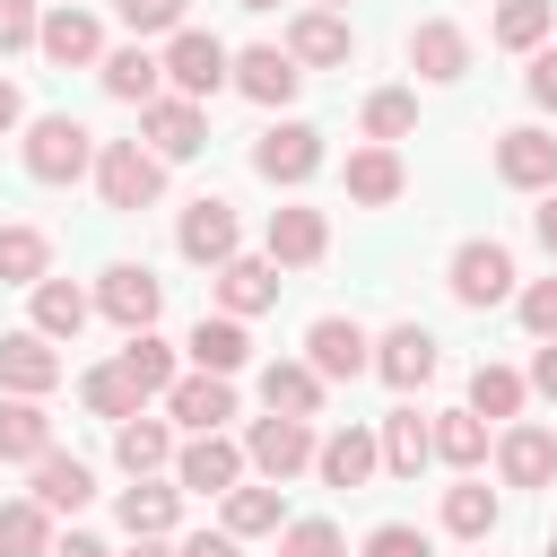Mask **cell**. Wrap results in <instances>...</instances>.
Instances as JSON below:
<instances>
[{
  "mask_svg": "<svg viewBox=\"0 0 557 557\" xmlns=\"http://www.w3.org/2000/svg\"><path fill=\"white\" fill-rule=\"evenodd\" d=\"M96 191H104V209L139 218V209L165 191V157L139 148V139H104V148H96Z\"/></svg>",
  "mask_w": 557,
  "mask_h": 557,
  "instance_id": "6da1fadb",
  "label": "cell"
},
{
  "mask_svg": "<svg viewBox=\"0 0 557 557\" xmlns=\"http://www.w3.org/2000/svg\"><path fill=\"white\" fill-rule=\"evenodd\" d=\"M87 165H96V131L87 122H70V113L26 122V174L35 183H78Z\"/></svg>",
  "mask_w": 557,
  "mask_h": 557,
  "instance_id": "7a4b0ae2",
  "label": "cell"
},
{
  "mask_svg": "<svg viewBox=\"0 0 557 557\" xmlns=\"http://www.w3.org/2000/svg\"><path fill=\"white\" fill-rule=\"evenodd\" d=\"M165 78H174V96H218L226 78H235V52L209 35V26H174V44H165Z\"/></svg>",
  "mask_w": 557,
  "mask_h": 557,
  "instance_id": "3957f363",
  "label": "cell"
},
{
  "mask_svg": "<svg viewBox=\"0 0 557 557\" xmlns=\"http://www.w3.org/2000/svg\"><path fill=\"white\" fill-rule=\"evenodd\" d=\"M313 418H287V409H270V418H252V435H244V461L261 470V479H296L305 461H313Z\"/></svg>",
  "mask_w": 557,
  "mask_h": 557,
  "instance_id": "277c9868",
  "label": "cell"
},
{
  "mask_svg": "<svg viewBox=\"0 0 557 557\" xmlns=\"http://www.w3.org/2000/svg\"><path fill=\"white\" fill-rule=\"evenodd\" d=\"M252 174H261V183H313V174H322V131H313V122L261 131V139H252Z\"/></svg>",
  "mask_w": 557,
  "mask_h": 557,
  "instance_id": "5b68a950",
  "label": "cell"
},
{
  "mask_svg": "<svg viewBox=\"0 0 557 557\" xmlns=\"http://www.w3.org/2000/svg\"><path fill=\"white\" fill-rule=\"evenodd\" d=\"M157 305H165V278H157L148 261H113V270H104V287H96V313H104V322H122V331H148V322H157Z\"/></svg>",
  "mask_w": 557,
  "mask_h": 557,
  "instance_id": "8992f818",
  "label": "cell"
},
{
  "mask_svg": "<svg viewBox=\"0 0 557 557\" xmlns=\"http://www.w3.org/2000/svg\"><path fill=\"white\" fill-rule=\"evenodd\" d=\"M305 366H313L322 383H357V374L374 366V339H366L348 313H322V322L305 331Z\"/></svg>",
  "mask_w": 557,
  "mask_h": 557,
  "instance_id": "52a82bcc",
  "label": "cell"
},
{
  "mask_svg": "<svg viewBox=\"0 0 557 557\" xmlns=\"http://www.w3.org/2000/svg\"><path fill=\"white\" fill-rule=\"evenodd\" d=\"M174 244H183V261H200V270H218V261H235V200H218V191H200V200L183 209V226H174Z\"/></svg>",
  "mask_w": 557,
  "mask_h": 557,
  "instance_id": "ba28073f",
  "label": "cell"
},
{
  "mask_svg": "<svg viewBox=\"0 0 557 557\" xmlns=\"http://www.w3.org/2000/svg\"><path fill=\"white\" fill-rule=\"evenodd\" d=\"M444 287H453L461 305H505V296H513V252L479 235V244L453 252V278H444Z\"/></svg>",
  "mask_w": 557,
  "mask_h": 557,
  "instance_id": "9c48e42d",
  "label": "cell"
},
{
  "mask_svg": "<svg viewBox=\"0 0 557 557\" xmlns=\"http://www.w3.org/2000/svg\"><path fill=\"white\" fill-rule=\"evenodd\" d=\"M374 374H383L392 392H418V383L435 374V331H426V322H392V331L374 339Z\"/></svg>",
  "mask_w": 557,
  "mask_h": 557,
  "instance_id": "30bf717a",
  "label": "cell"
},
{
  "mask_svg": "<svg viewBox=\"0 0 557 557\" xmlns=\"http://www.w3.org/2000/svg\"><path fill=\"white\" fill-rule=\"evenodd\" d=\"M235 479H244V444H226V435H191L174 453V487H191V496H226Z\"/></svg>",
  "mask_w": 557,
  "mask_h": 557,
  "instance_id": "8fae6325",
  "label": "cell"
},
{
  "mask_svg": "<svg viewBox=\"0 0 557 557\" xmlns=\"http://www.w3.org/2000/svg\"><path fill=\"white\" fill-rule=\"evenodd\" d=\"M496 174H505L513 191H557V139H548L540 122L505 131V139H496Z\"/></svg>",
  "mask_w": 557,
  "mask_h": 557,
  "instance_id": "7c38bea8",
  "label": "cell"
},
{
  "mask_svg": "<svg viewBox=\"0 0 557 557\" xmlns=\"http://www.w3.org/2000/svg\"><path fill=\"white\" fill-rule=\"evenodd\" d=\"M235 87H244L252 104H287V96L305 87V61H296L287 44H252V52H235Z\"/></svg>",
  "mask_w": 557,
  "mask_h": 557,
  "instance_id": "4fadbf2b",
  "label": "cell"
},
{
  "mask_svg": "<svg viewBox=\"0 0 557 557\" xmlns=\"http://www.w3.org/2000/svg\"><path fill=\"white\" fill-rule=\"evenodd\" d=\"M139 131H148L157 157H200V148H209V122H200L191 96H157V104H139Z\"/></svg>",
  "mask_w": 557,
  "mask_h": 557,
  "instance_id": "5bb4252c",
  "label": "cell"
},
{
  "mask_svg": "<svg viewBox=\"0 0 557 557\" xmlns=\"http://www.w3.org/2000/svg\"><path fill=\"white\" fill-rule=\"evenodd\" d=\"M313 470H322V487H366V479L383 470V435L339 426V435H322V444H313Z\"/></svg>",
  "mask_w": 557,
  "mask_h": 557,
  "instance_id": "9a60e30c",
  "label": "cell"
},
{
  "mask_svg": "<svg viewBox=\"0 0 557 557\" xmlns=\"http://www.w3.org/2000/svg\"><path fill=\"white\" fill-rule=\"evenodd\" d=\"M61 383V357H52V339L44 331H0V392H52Z\"/></svg>",
  "mask_w": 557,
  "mask_h": 557,
  "instance_id": "2e32d148",
  "label": "cell"
},
{
  "mask_svg": "<svg viewBox=\"0 0 557 557\" xmlns=\"http://www.w3.org/2000/svg\"><path fill=\"white\" fill-rule=\"evenodd\" d=\"M287 52H296L305 70H348L357 35H348V17H339V9H305V17L287 26Z\"/></svg>",
  "mask_w": 557,
  "mask_h": 557,
  "instance_id": "e0dca14e",
  "label": "cell"
},
{
  "mask_svg": "<svg viewBox=\"0 0 557 557\" xmlns=\"http://www.w3.org/2000/svg\"><path fill=\"white\" fill-rule=\"evenodd\" d=\"M409 70H418V78H435V87H453V78L470 70V35H461L453 17H426V26H409Z\"/></svg>",
  "mask_w": 557,
  "mask_h": 557,
  "instance_id": "ac0fdd59",
  "label": "cell"
},
{
  "mask_svg": "<svg viewBox=\"0 0 557 557\" xmlns=\"http://www.w3.org/2000/svg\"><path fill=\"white\" fill-rule=\"evenodd\" d=\"M278 305V261H252V252H235V261H218V313H270Z\"/></svg>",
  "mask_w": 557,
  "mask_h": 557,
  "instance_id": "d6986e66",
  "label": "cell"
},
{
  "mask_svg": "<svg viewBox=\"0 0 557 557\" xmlns=\"http://www.w3.org/2000/svg\"><path fill=\"white\" fill-rule=\"evenodd\" d=\"M165 409H174V418H183L191 435H218V426L235 418V383H226V374H174Z\"/></svg>",
  "mask_w": 557,
  "mask_h": 557,
  "instance_id": "ffe728a7",
  "label": "cell"
},
{
  "mask_svg": "<svg viewBox=\"0 0 557 557\" xmlns=\"http://www.w3.org/2000/svg\"><path fill=\"white\" fill-rule=\"evenodd\" d=\"M496 470H505V487H548L557 479V435L548 426H505L496 435Z\"/></svg>",
  "mask_w": 557,
  "mask_h": 557,
  "instance_id": "44dd1931",
  "label": "cell"
},
{
  "mask_svg": "<svg viewBox=\"0 0 557 557\" xmlns=\"http://www.w3.org/2000/svg\"><path fill=\"white\" fill-rule=\"evenodd\" d=\"M44 61H61V70H87V61H104V35H96V17L78 9V0H61L52 17H44Z\"/></svg>",
  "mask_w": 557,
  "mask_h": 557,
  "instance_id": "7402d4cb",
  "label": "cell"
},
{
  "mask_svg": "<svg viewBox=\"0 0 557 557\" xmlns=\"http://www.w3.org/2000/svg\"><path fill=\"white\" fill-rule=\"evenodd\" d=\"M331 252V226H322V209H270V261H287V270H313Z\"/></svg>",
  "mask_w": 557,
  "mask_h": 557,
  "instance_id": "603a6c76",
  "label": "cell"
},
{
  "mask_svg": "<svg viewBox=\"0 0 557 557\" xmlns=\"http://www.w3.org/2000/svg\"><path fill=\"white\" fill-rule=\"evenodd\" d=\"M52 453V418L35 392H9L0 400V461H44Z\"/></svg>",
  "mask_w": 557,
  "mask_h": 557,
  "instance_id": "cb8c5ba5",
  "label": "cell"
},
{
  "mask_svg": "<svg viewBox=\"0 0 557 557\" xmlns=\"http://www.w3.org/2000/svg\"><path fill=\"white\" fill-rule=\"evenodd\" d=\"M104 96L113 104H157V87H165V61L157 52H139V44H122V52H104Z\"/></svg>",
  "mask_w": 557,
  "mask_h": 557,
  "instance_id": "d4e9b609",
  "label": "cell"
},
{
  "mask_svg": "<svg viewBox=\"0 0 557 557\" xmlns=\"http://www.w3.org/2000/svg\"><path fill=\"white\" fill-rule=\"evenodd\" d=\"M183 348H191V366H200V374H235V366L252 357V339H244V322H235V313H200Z\"/></svg>",
  "mask_w": 557,
  "mask_h": 557,
  "instance_id": "484cf974",
  "label": "cell"
},
{
  "mask_svg": "<svg viewBox=\"0 0 557 557\" xmlns=\"http://www.w3.org/2000/svg\"><path fill=\"white\" fill-rule=\"evenodd\" d=\"M87 496H96V470H87L78 453H44V461H35V505H44V513H78Z\"/></svg>",
  "mask_w": 557,
  "mask_h": 557,
  "instance_id": "4316f807",
  "label": "cell"
},
{
  "mask_svg": "<svg viewBox=\"0 0 557 557\" xmlns=\"http://www.w3.org/2000/svg\"><path fill=\"white\" fill-rule=\"evenodd\" d=\"M400 157H392V139H374V148H357L348 157V200H366V209H392L400 200Z\"/></svg>",
  "mask_w": 557,
  "mask_h": 557,
  "instance_id": "83f0119b",
  "label": "cell"
},
{
  "mask_svg": "<svg viewBox=\"0 0 557 557\" xmlns=\"http://www.w3.org/2000/svg\"><path fill=\"white\" fill-rule=\"evenodd\" d=\"M426 461H435V426H426L418 409H392V418H383V470H392V479H418Z\"/></svg>",
  "mask_w": 557,
  "mask_h": 557,
  "instance_id": "f1b7e54d",
  "label": "cell"
},
{
  "mask_svg": "<svg viewBox=\"0 0 557 557\" xmlns=\"http://www.w3.org/2000/svg\"><path fill=\"white\" fill-rule=\"evenodd\" d=\"M26 296H35V331H44V339H78V331H87V313H96L70 278H35Z\"/></svg>",
  "mask_w": 557,
  "mask_h": 557,
  "instance_id": "f546056e",
  "label": "cell"
},
{
  "mask_svg": "<svg viewBox=\"0 0 557 557\" xmlns=\"http://www.w3.org/2000/svg\"><path fill=\"white\" fill-rule=\"evenodd\" d=\"M113 461H122L131 479L165 470V461H174V435H165V418H122V426H113Z\"/></svg>",
  "mask_w": 557,
  "mask_h": 557,
  "instance_id": "4dcf8cb0",
  "label": "cell"
},
{
  "mask_svg": "<svg viewBox=\"0 0 557 557\" xmlns=\"http://www.w3.org/2000/svg\"><path fill=\"white\" fill-rule=\"evenodd\" d=\"M261 400L287 409V418H313V409H322V374L296 366V357H278V366H261Z\"/></svg>",
  "mask_w": 557,
  "mask_h": 557,
  "instance_id": "1f68e13d",
  "label": "cell"
},
{
  "mask_svg": "<svg viewBox=\"0 0 557 557\" xmlns=\"http://www.w3.org/2000/svg\"><path fill=\"white\" fill-rule=\"evenodd\" d=\"M174 496H183V487L131 479V487H122V531H131V540H165V531H174Z\"/></svg>",
  "mask_w": 557,
  "mask_h": 557,
  "instance_id": "d6a6232c",
  "label": "cell"
},
{
  "mask_svg": "<svg viewBox=\"0 0 557 557\" xmlns=\"http://www.w3.org/2000/svg\"><path fill=\"white\" fill-rule=\"evenodd\" d=\"M226 531H235V540H261V531H287V505H278V479H270V487H244V479H235V487H226Z\"/></svg>",
  "mask_w": 557,
  "mask_h": 557,
  "instance_id": "836d02e7",
  "label": "cell"
},
{
  "mask_svg": "<svg viewBox=\"0 0 557 557\" xmlns=\"http://www.w3.org/2000/svg\"><path fill=\"white\" fill-rule=\"evenodd\" d=\"M52 270V235L44 226H0V287H35Z\"/></svg>",
  "mask_w": 557,
  "mask_h": 557,
  "instance_id": "e575fe53",
  "label": "cell"
},
{
  "mask_svg": "<svg viewBox=\"0 0 557 557\" xmlns=\"http://www.w3.org/2000/svg\"><path fill=\"white\" fill-rule=\"evenodd\" d=\"M435 461L479 470V461H487V418H479V409H444V418H435Z\"/></svg>",
  "mask_w": 557,
  "mask_h": 557,
  "instance_id": "d590c367",
  "label": "cell"
},
{
  "mask_svg": "<svg viewBox=\"0 0 557 557\" xmlns=\"http://www.w3.org/2000/svg\"><path fill=\"white\" fill-rule=\"evenodd\" d=\"M0 557H52V513L35 496L0 505Z\"/></svg>",
  "mask_w": 557,
  "mask_h": 557,
  "instance_id": "8d00e7d4",
  "label": "cell"
},
{
  "mask_svg": "<svg viewBox=\"0 0 557 557\" xmlns=\"http://www.w3.org/2000/svg\"><path fill=\"white\" fill-rule=\"evenodd\" d=\"M78 400H87L96 418H113V426H122V418H139V400H148V392H139V383L122 374V357H113V366H96V374L78 383Z\"/></svg>",
  "mask_w": 557,
  "mask_h": 557,
  "instance_id": "74e56055",
  "label": "cell"
},
{
  "mask_svg": "<svg viewBox=\"0 0 557 557\" xmlns=\"http://www.w3.org/2000/svg\"><path fill=\"white\" fill-rule=\"evenodd\" d=\"M444 531H453V540H487V531H496V487H479V479L444 487Z\"/></svg>",
  "mask_w": 557,
  "mask_h": 557,
  "instance_id": "f35d334b",
  "label": "cell"
},
{
  "mask_svg": "<svg viewBox=\"0 0 557 557\" xmlns=\"http://www.w3.org/2000/svg\"><path fill=\"white\" fill-rule=\"evenodd\" d=\"M548 17H557L548 0H496V44L505 52H540L548 44Z\"/></svg>",
  "mask_w": 557,
  "mask_h": 557,
  "instance_id": "ab89813d",
  "label": "cell"
},
{
  "mask_svg": "<svg viewBox=\"0 0 557 557\" xmlns=\"http://www.w3.org/2000/svg\"><path fill=\"white\" fill-rule=\"evenodd\" d=\"M122 374H131L139 392H174V348H165L157 331H131V348H122Z\"/></svg>",
  "mask_w": 557,
  "mask_h": 557,
  "instance_id": "60d3db41",
  "label": "cell"
},
{
  "mask_svg": "<svg viewBox=\"0 0 557 557\" xmlns=\"http://www.w3.org/2000/svg\"><path fill=\"white\" fill-rule=\"evenodd\" d=\"M522 392H531V383H522L513 366H479V374H470V409H479V418H513Z\"/></svg>",
  "mask_w": 557,
  "mask_h": 557,
  "instance_id": "b9f144b4",
  "label": "cell"
},
{
  "mask_svg": "<svg viewBox=\"0 0 557 557\" xmlns=\"http://www.w3.org/2000/svg\"><path fill=\"white\" fill-rule=\"evenodd\" d=\"M409 122H418V96L409 87H374L366 96V139H400Z\"/></svg>",
  "mask_w": 557,
  "mask_h": 557,
  "instance_id": "7bdbcfd3",
  "label": "cell"
},
{
  "mask_svg": "<svg viewBox=\"0 0 557 557\" xmlns=\"http://www.w3.org/2000/svg\"><path fill=\"white\" fill-rule=\"evenodd\" d=\"M278 557H348V540L331 522H287L278 531Z\"/></svg>",
  "mask_w": 557,
  "mask_h": 557,
  "instance_id": "ee69618b",
  "label": "cell"
},
{
  "mask_svg": "<svg viewBox=\"0 0 557 557\" xmlns=\"http://www.w3.org/2000/svg\"><path fill=\"white\" fill-rule=\"evenodd\" d=\"M513 305H522V331L531 339H557V278H531Z\"/></svg>",
  "mask_w": 557,
  "mask_h": 557,
  "instance_id": "f6af8a7d",
  "label": "cell"
},
{
  "mask_svg": "<svg viewBox=\"0 0 557 557\" xmlns=\"http://www.w3.org/2000/svg\"><path fill=\"white\" fill-rule=\"evenodd\" d=\"M113 9H122L131 35H174L183 26V0H113Z\"/></svg>",
  "mask_w": 557,
  "mask_h": 557,
  "instance_id": "bcb514c9",
  "label": "cell"
},
{
  "mask_svg": "<svg viewBox=\"0 0 557 557\" xmlns=\"http://www.w3.org/2000/svg\"><path fill=\"white\" fill-rule=\"evenodd\" d=\"M366 557H435V548H426V531H409V522H374V531H366Z\"/></svg>",
  "mask_w": 557,
  "mask_h": 557,
  "instance_id": "7dc6e473",
  "label": "cell"
},
{
  "mask_svg": "<svg viewBox=\"0 0 557 557\" xmlns=\"http://www.w3.org/2000/svg\"><path fill=\"white\" fill-rule=\"evenodd\" d=\"M35 35H44L35 0H0V52H17V44H35Z\"/></svg>",
  "mask_w": 557,
  "mask_h": 557,
  "instance_id": "c3c4849f",
  "label": "cell"
},
{
  "mask_svg": "<svg viewBox=\"0 0 557 557\" xmlns=\"http://www.w3.org/2000/svg\"><path fill=\"white\" fill-rule=\"evenodd\" d=\"M522 87H531L540 113H557V52H531V78H522Z\"/></svg>",
  "mask_w": 557,
  "mask_h": 557,
  "instance_id": "681fc988",
  "label": "cell"
},
{
  "mask_svg": "<svg viewBox=\"0 0 557 557\" xmlns=\"http://www.w3.org/2000/svg\"><path fill=\"white\" fill-rule=\"evenodd\" d=\"M531 392L557 400V339H540V357H531Z\"/></svg>",
  "mask_w": 557,
  "mask_h": 557,
  "instance_id": "f907efd6",
  "label": "cell"
},
{
  "mask_svg": "<svg viewBox=\"0 0 557 557\" xmlns=\"http://www.w3.org/2000/svg\"><path fill=\"white\" fill-rule=\"evenodd\" d=\"M174 557H235V531H200V540H183Z\"/></svg>",
  "mask_w": 557,
  "mask_h": 557,
  "instance_id": "816d5d0a",
  "label": "cell"
},
{
  "mask_svg": "<svg viewBox=\"0 0 557 557\" xmlns=\"http://www.w3.org/2000/svg\"><path fill=\"white\" fill-rule=\"evenodd\" d=\"M52 557H113L104 540H87V531H70V540H52Z\"/></svg>",
  "mask_w": 557,
  "mask_h": 557,
  "instance_id": "f5cc1de1",
  "label": "cell"
},
{
  "mask_svg": "<svg viewBox=\"0 0 557 557\" xmlns=\"http://www.w3.org/2000/svg\"><path fill=\"white\" fill-rule=\"evenodd\" d=\"M17 122H26V104H17V87L0 78V131H17Z\"/></svg>",
  "mask_w": 557,
  "mask_h": 557,
  "instance_id": "db71d44e",
  "label": "cell"
},
{
  "mask_svg": "<svg viewBox=\"0 0 557 557\" xmlns=\"http://www.w3.org/2000/svg\"><path fill=\"white\" fill-rule=\"evenodd\" d=\"M531 226H540V244H548V252H557V191H548V200H540V218H531Z\"/></svg>",
  "mask_w": 557,
  "mask_h": 557,
  "instance_id": "11a10c76",
  "label": "cell"
},
{
  "mask_svg": "<svg viewBox=\"0 0 557 557\" xmlns=\"http://www.w3.org/2000/svg\"><path fill=\"white\" fill-rule=\"evenodd\" d=\"M131 557H165V548H157V540H139V548H131Z\"/></svg>",
  "mask_w": 557,
  "mask_h": 557,
  "instance_id": "9f6ffc18",
  "label": "cell"
},
{
  "mask_svg": "<svg viewBox=\"0 0 557 557\" xmlns=\"http://www.w3.org/2000/svg\"><path fill=\"white\" fill-rule=\"evenodd\" d=\"M235 9H278V0H235Z\"/></svg>",
  "mask_w": 557,
  "mask_h": 557,
  "instance_id": "6f0895ef",
  "label": "cell"
},
{
  "mask_svg": "<svg viewBox=\"0 0 557 557\" xmlns=\"http://www.w3.org/2000/svg\"><path fill=\"white\" fill-rule=\"evenodd\" d=\"M313 9H339V0H313Z\"/></svg>",
  "mask_w": 557,
  "mask_h": 557,
  "instance_id": "680465c9",
  "label": "cell"
},
{
  "mask_svg": "<svg viewBox=\"0 0 557 557\" xmlns=\"http://www.w3.org/2000/svg\"><path fill=\"white\" fill-rule=\"evenodd\" d=\"M548 557H557V540H548Z\"/></svg>",
  "mask_w": 557,
  "mask_h": 557,
  "instance_id": "91938a15",
  "label": "cell"
},
{
  "mask_svg": "<svg viewBox=\"0 0 557 557\" xmlns=\"http://www.w3.org/2000/svg\"><path fill=\"white\" fill-rule=\"evenodd\" d=\"M52 9H61V0H52Z\"/></svg>",
  "mask_w": 557,
  "mask_h": 557,
  "instance_id": "94428289",
  "label": "cell"
}]
</instances>
